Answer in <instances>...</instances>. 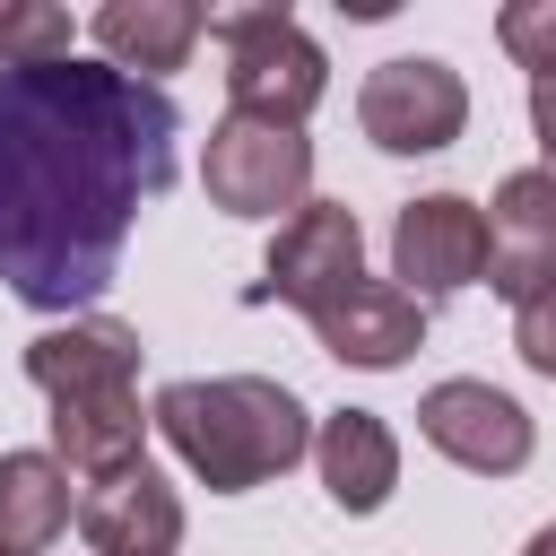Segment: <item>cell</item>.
<instances>
[{
  "label": "cell",
  "mask_w": 556,
  "mask_h": 556,
  "mask_svg": "<svg viewBox=\"0 0 556 556\" xmlns=\"http://www.w3.org/2000/svg\"><path fill=\"white\" fill-rule=\"evenodd\" d=\"M182 113L113 61L0 70V278L35 313H87L130 217L174 182Z\"/></svg>",
  "instance_id": "1"
},
{
  "label": "cell",
  "mask_w": 556,
  "mask_h": 556,
  "mask_svg": "<svg viewBox=\"0 0 556 556\" xmlns=\"http://www.w3.org/2000/svg\"><path fill=\"white\" fill-rule=\"evenodd\" d=\"M148 426L182 452V469L208 486V495H243V486H269L287 478L304 452H313V417L287 382L269 374H208V382H165Z\"/></svg>",
  "instance_id": "2"
},
{
  "label": "cell",
  "mask_w": 556,
  "mask_h": 556,
  "mask_svg": "<svg viewBox=\"0 0 556 556\" xmlns=\"http://www.w3.org/2000/svg\"><path fill=\"white\" fill-rule=\"evenodd\" d=\"M208 35H217V52H226V96H235V113L295 122V130H304V113H313L321 87H330L321 43H313L287 9H226V17H208Z\"/></svg>",
  "instance_id": "3"
},
{
  "label": "cell",
  "mask_w": 556,
  "mask_h": 556,
  "mask_svg": "<svg viewBox=\"0 0 556 556\" xmlns=\"http://www.w3.org/2000/svg\"><path fill=\"white\" fill-rule=\"evenodd\" d=\"M200 182L226 217H295L304 191H313V139L295 122H261V113H226L208 130V156H200Z\"/></svg>",
  "instance_id": "4"
},
{
  "label": "cell",
  "mask_w": 556,
  "mask_h": 556,
  "mask_svg": "<svg viewBox=\"0 0 556 556\" xmlns=\"http://www.w3.org/2000/svg\"><path fill=\"white\" fill-rule=\"evenodd\" d=\"M365 278V226L348 200H304L278 235H269V261H261V287L252 304H295L304 321L321 304H339L348 287Z\"/></svg>",
  "instance_id": "5"
},
{
  "label": "cell",
  "mask_w": 556,
  "mask_h": 556,
  "mask_svg": "<svg viewBox=\"0 0 556 556\" xmlns=\"http://www.w3.org/2000/svg\"><path fill=\"white\" fill-rule=\"evenodd\" d=\"M356 122H365V139H374L382 156H434V148L460 139V122H469V87H460L452 61H434V52H400V61H382V70L365 78Z\"/></svg>",
  "instance_id": "6"
},
{
  "label": "cell",
  "mask_w": 556,
  "mask_h": 556,
  "mask_svg": "<svg viewBox=\"0 0 556 556\" xmlns=\"http://www.w3.org/2000/svg\"><path fill=\"white\" fill-rule=\"evenodd\" d=\"M486 252H495L486 208L460 200V191H426V200H408V208L391 217V287L417 295V304L478 287V278H486Z\"/></svg>",
  "instance_id": "7"
},
{
  "label": "cell",
  "mask_w": 556,
  "mask_h": 556,
  "mask_svg": "<svg viewBox=\"0 0 556 556\" xmlns=\"http://www.w3.org/2000/svg\"><path fill=\"white\" fill-rule=\"evenodd\" d=\"M26 382L52 408H104V400H139V330L113 313H70L61 330L26 339Z\"/></svg>",
  "instance_id": "8"
},
{
  "label": "cell",
  "mask_w": 556,
  "mask_h": 556,
  "mask_svg": "<svg viewBox=\"0 0 556 556\" xmlns=\"http://www.w3.org/2000/svg\"><path fill=\"white\" fill-rule=\"evenodd\" d=\"M417 434H426L443 460L478 469V478H513V469L530 460V417H521V400L495 391V382H434V391L417 400Z\"/></svg>",
  "instance_id": "9"
},
{
  "label": "cell",
  "mask_w": 556,
  "mask_h": 556,
  "mask_svg": "<svg viewBox=\"0 0 556 556\" xmlns=\"http://www.w3.org/2000/svg\"><path fill=\"white\" fill-rule=\"evenodd\" d=\"M70 521H78V539L96 556H174L182 547V495L148 460H130L113 478H87Z\"/></svg>",
  "instance_id": "10"
},
{
  "label": "cell",
  "mask_w": 556,
  "mask_h": 556,
  "mask_svg": "<svg viewBox=\"0 0 556 556\" xmlns=\"http://www.w3.org/2000/svg\"><path fill=\"white\" fill-rule=\"evenodd\" d=\"M486 235H495L486 287H495L504 304H530V295L556 278V174H547V165L504 174V191H495V208H486Z\"/></svg>",
  "instance_id": "11"
},
{
  "label": "cell",
  "mask_w": 556,
  "mask_h": 556,
  "mask_svg": "<svg viewBox=\"0 0 556 556\" xmlns=\"http://www.w3.org/2000/svg\"><path fill=\"white\" fill-rule=\"evenodd\" d=\"M313 330H321V348H330L339 365L391 374V365H408V356L426 348V304H417V295H400L391 278H356L339 304H321V313H313Z\"/></svg>",
  "instance_id": "12"
},
{
  "label": "cell",
  "mask_w": 556,
  "mask_h": 556,
  "mask_svg": "<svg viewBox=\"0 0 556 556\" xmlns=\"http://www.w3.org/2000/svg\"><path fill=\"white\" fill-rule=\"evenodd\" d=\"M313 460H321V486L339 513H382L400 486V434L374 408H330L313 434Z\"/></svg>",
  "instance_id": "13"
},
{
  "label": "cell",
  "mask_w": 556,
  "mask_h": 556,
  "mask_svg": "<svg viewBox=\"0 0 556 556\" xmlns=\"http://www.w3.org/2000/svg\"><path fill=\"white\" fill-rule=\"evenodd\" d=\"M200 35H208V17H200L191 0H104V9H96L104 61L130 70V78H148V87H156V70H182V52H191Z\"/></svg>",
  "instance_id": "14"
},
{
  "label": "cell",
  "mask_w": 556,
  "mask_h": 556,
  "mask_svg": "<svg viewBox=\"0 0 556 556\" xmlns=\"http://www.w3.org/2000/svg\"><path fill=\"white\" fill-rule=\"evenodd\" d=\"M78 495L52 452H0V556H43L70 530Z\"/></svg>",
  "instance_id": "15"
},
{
  "label": "cell",
  "mask_w": 556,
  "mask_h": 556,
  "mask_svg": "<svg viewBox=\"0 0 556 556\" xmlns=\"http://www.w3.org/2000/svg\"><path fill=\"white\" fill-rule=\"evenodd\" d=\"M70 17L52 0H0V70H52L70 61Z\"/></svg>",
  "instance_id": "16"
},
{
  "label": "cell",
  "mask_w": 556,
  "mask_h": 556,
  "mask_svg": "<svg viewBox=\"0 0 556 556\" xmlns=\"http://www.w3.org/2000/svg\"><path fill=\"white\" fill-rule=\"evenodd\" d=\"M495 35H504V52H513L530 78H556V0H513V9L495 17Z\"/></svg>",
  "instance_id": "17"
},
{
  "label": "cell",
  "mask_w": 556,
  "mask_h": 556,
  "mask_svg": "<svg viewBox=\"0 0 556 556\" xmlns=\"http://www.w3.org/2000/svg\"><path fill=\"white\" fill-rule=\"evenodd\" d=\"M513 339H521V365L556 382V278H547L530 304H513Z\"/></svg>",
  "instance_id": "18"
},
{
  "label": "cell",
  "mask_w": 556,
  "mask_h": 556,
  "mask_svg": "<svg viewBox=\"0 0 556 556\" xmlns=\"http://www.w3.org/2000/svg\"><path fill=\"white\" fill-rule=\"evenodd\" d=\"M530 130L547 148V174H556V78H530Z\"/></svg>",
  "instance_id": "19"
},
{
  "label": "cell",
  "mask_w": 556,
  "mask_h": 556,
  "mask_svg": "<svg viewBox=\"0 0 556 556\" xmlns=\"http://www.w3.org/2000/svg\"><path fill=\"white\" fill-rule=\"evenodd\" d=\"M521 556H556V521H547V530H539V539H530Z\"/></svg>",
  "instance_id": "20"
}]
</instances>
